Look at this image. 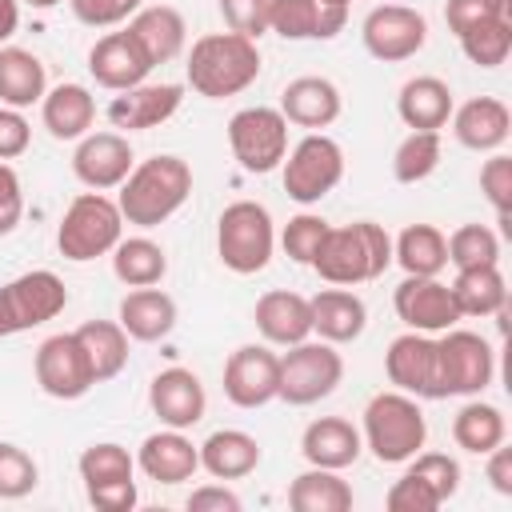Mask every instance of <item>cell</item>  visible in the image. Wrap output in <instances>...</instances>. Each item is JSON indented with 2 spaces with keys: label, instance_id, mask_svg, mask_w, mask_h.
Here are the masks:
<instances>
[{
  "label": "cell",
  "instance_id": "obj_15",
  "mask_svg": "<svg viewBox=\"0 0 512 512\" xmlns=\"http://www.w3.org/2000/svg\"><path fill=\"white\" fill-rule=\"evenodd\" d=\"M384 372L392 388L416 400H440V372H436V336L428 332H400L384 352Z\"/></svg>",
  "mask_w": 512,
  "mask_h": 512
},
{
  "label": "cell",
  "instance_id": "obj_25",
  "mask_svg": "<svg viewBox=\"0 0 512 512\" xmlns=\"http://www.w3.org/2000/svg\"><path fill=\"white\" fill-rule=\"evenodd\" d=\"M340 108H344L340 88L328 76H296L280 92V116L296 128H308V132H320L328 124H336Z\"/></svg>",
  "mask_w": 512,
  "mask_h": 512
},
{
  "label": "cell",
  "instance_id": "obj_16",
  "mask_svg": "<svg viewBox=\"0 0 512 512\" xmlns=\"http://www.w3.org/2000/svg\"><path fill=\"white\" fill-rule=\"evenodd\" d=\"M280 388V356L268 344H240L224 360V396L236 408H264Z\"/></svg>",
  "mask_w": 512,
  "mask_h": 512
},
{
  "label": "cell",
  "instance_id": "obj_8",
  "mask_svg": "<svg viewBox=\"0 0 512 512\" xmlns=\"http://www.w3.org/2000/svg\"><path fill=\"white\" fill-rule=\"evenodd\" d=\"M436 372H440V400L448 396H480L496 376V352L480 332L448 328L436 336Z\"/></svg>",
  "mask_w": 512,
  "mask_h": 512
},
{
  "label": "cell",
  "instance_id": "obj_7",
  "mask_svg": "<svg viewBox=\"0 0 512 512\" xmlns=\"http://www.w3.org/2000/svg\"><path fill=\"white\" fill-rule=\"evenodd\" d=\"M344 380V356L328 340H300L280 356V388L276 400L292 408H308L324 396H332Z\"/></svg>",
  "mask_w": 512,
  "mask_h": 512
},
{
  "label": "cell",
  "instance_id": "obj_33",
  "mask_svg": "<svg viewBox=\"0 0 512 512\" xmlns=\"http://www.w3.org/2000/svg\"><path fill=\"white\" fill-rule=\"evenodd\" d=\"M48 92V72L36 52L0 44V104L4 108H32Z\"/></svg>",
  "mask_w": 512,
  "mask_h": 512
},
{
  "label": "cell",
  "instance_id": "obj_43",
  "mask_svg": "<svg viewBox=\"0 0 512 512\" xmlns=\"http://www.w3.org/2000/svg\"><path fill=\"white\" fill-rule=\"evenodd\" d=\"M448 264L452 268H480L500 264V236L488 224H460L448 236Z\"/></svg>",
  "mask_w": 512,
  "mask_h": 512
},
{
  "label": "cell",
  "instance_id": "obj_19",
  "mask_svg": "<svg viewBox=\"0 0 512 512\" xmlns=\"http://www.w3.org/2000/svg\"><path fill=\"white\" fill-rule=\"evenodd\" d=\"M88 72H92V80H96L100 88H108V92H128V88H136V84L148 80L152 60H148L144 48L136 44V36H132L128 28H120V32H108V36H100V40L92 44V52H88Z\"/></svg>",
  "mask_w": 512,
  "mask_h": 512
},
{
  "label": "cell",
  "instance_id": "obj_44",
  "mask_svg": "<svg viewBox=\"0 0 512 512\" xmlns=\"http://www.w3.org/2000/svg\"><path fill=\"white\" fill-rule=\"evenodd\" d=\"M328 228H332V224H328L324 216H316V212H300V216H292V220L284 224V232H280V248H284V256L296 260V264H308V268H312V260H316V252H320Z\"/></svg>",
  "mask_w": 512,
  "mask_h": 512
},
{
  "label": "cell",
  "instance_id": "obj_54",
  "mask_svg": "<svg viewBox=\"0 0 512 512\" xmlns=\"http://www.w3.org/2000/svg\"><path fill=\"white\" fill-rule=\"evenodd\" d=\"M188 508L192 512H240L244 500L232 488H224V484H204V488H196L188 496Z\"/></svg>",
  "mask_w": 512,
  "mask_h": 512
},
{
  "label": "cell",
  "instance_id": "obj_18",
  "mask_svg": "<svg viewBox=\"0 0 512 512\" xmlns=\"http://www.w3.org/2000/svg\"><path fill=\"white\" fill-rule=\"evenodd\" d=\"M148 404H152V412H156V420H160L164 428L188 432V428H196V424L204 420V412H208V392H204V384H200V376H196L192 368L172 364V368H164V372L152 376V384H148Z\"/></svg>",
  "mask_w": 512,
  "mask_h": 512
},
{
  "label": "cell",
  "instance_id": "obj_48",
  "mask_svg": "<svg viewBox=\"0 0 512 512\" xmlns=\"http://www.w3.org/2000/svg\"><path fill=\"white\" fill-rule=\"evenodd\" d=\"M496 16H512V0H448L444 4V24L452 36H464L468 28Z\"/></svg>",
  "mask_w": 512,
  "mask_h": 512
},
{
  "label": "cell",
  "instance_id": "obj_45",
  "mask_svg": "<svg viewBox=\"0 0 512 512\" xmlns=\"http://www.w3.org/2000/svg\"><path fill=\"white\" fill-rule=\"evenodd\" d=\"M36 484H40L36 460H32L20 444L0 440V500H20V496H28Z\"/></svg>",
  "mask_w": 512,
  "mask_h": 512
},
{
  "label": "cell",
  "instance_id": "obj_26",
  "mask_svg": "<svg viewBox=\"0 0 512 512\" xmlns=\"http://www.w3.org/2000/svg\"><path fill=\"white\" fill-rule=\"evenodd\" d=\"M452 132L472 152H500L512 136V112L500 96H472L452 108Z\"/></svg>",
  "mask_w": 512,
  "mask_h": 512
},
{
  "label": "cell",
  "instance_id": "obj_29",
  "mask_svg": "<svg viewBox=\"0 0 512 512\" xmlns=\"http://www.w3.org/2000/svg\"><path fill=\"white\" fill-rule=\"evenodd\" d=\"M120 328L128 332V340H140V344H152V340H164L172 328H176V300L148 284V288H132L124 300H120V312H116Z\"/></svg>",
  "mask_w": 512,
  "mask_h": 512
},
{
  "label": "cell",
  "instance_id": "obj_42",
  "mask_svg": "<svg viewBox=\"0 0 512 512\" xmlns=\"http://www.w3.org/2000/svg\"><path fill=\"white\" fill-rule=\"evenodd\" d=\"M460 40V52L476 64V68H500L512 52V16H496V20H484L476 28H468Z\"/></svg>",
  "mask_w": 512,
  "mask_h": 512
},
{
  "label": "cell",
  "instance_id": "obj_30",
  "mask_svg": "<svg viewBox=\"0 0 512 512\" xmlns=\"http://www.w3.org/2000/svg\"><path fill=\"white\" fill-rule=\"evenodd\" d=\"M128 32L136 36V44L152 60V68L176 60L184 52V40H188V24H184L180 8H172V4H148V8H140L128 20Z\"/></svg>",
  "mask_w": 512,
  "mask_h": 512
},
{
  "label": "cell",
  "instance_id": "obj_12",
  "mask_svg": "<svg viewBox=\"0 0 512 512\" xmlns=\"http://www.w3.org/2000/svg\"><path fill=\"white\" fill-rule=\"evenodd\" d=\"M32 372H36L40 392L52 396V400H80L96 384L92 364H88V352H84V344H80L76 332H56V336L40 340L36 360H32Z\"/></svg>",
  "mask_w": 512,
  "mask_h": 512
},
{
  "label": "cell",
  "instance_id": "obj_22",
  "mask_svg": "<svg viewBox=\"0 0 512 512\" xmlns=\"http://www.w3.org/2000/svg\"><path fill=\"white\" fill-rule=\"evenodd\" d=\"M252 324H256V332L264 336V344L292 348V344H300V340L312 336V304H308V296H300V292L272 288V292H264V296L256 300Z\"/></svg>",
  "mask_w": 512,
  "mask_h": 512
},
{
  "label": "cell",
  "instance_id": "obj_21",
  "mask_svg": "<svg viewBox=\"0 0 512 512\" xmlns=\"http://www.w3.org/2000/svg\"><path fill=\"white\" fill-rule=\"evenodd\" d=\"M8 292V304H12V316H16V328L28 332V328H40L48 320H56L68 304V288L56 272L48 268H32V272H20L16 280L4 284Z\"/></svg>",
  "mask_w": 512,
  "mask_h": 512
},
{
  "label": "cell",
  "instance_id": "obj_20",
  "mask_svg": "<svg viewBox=\"0 0 512 512\" xmlns=\"http://www.w3.org/2000/svg\"><path fill=\"white\" fill-rule=\"evenodd\" d=\"M184 104V88L180 84H136L120 96H112L108 104V124L116 132H148L160 128L164 120H172Z\"/></svg>",
  "mask_w": 512,
  "mask_h": 512
},
{
  "label": "cell",
  "instance_id": "obj_3",
  "mask_svg": "<svg viewBox=\"0 0 512 512\" xmlns=\"http://www.w3.org/2000/svg\"><path fill=\"white\" fill-rule=\"evenodd\" d=\"M392 264V236L384 232V224L376 220H356L344 228H328L312 268L324 284H368L376 276H384Z\"/></svg>",
  "mask_w": 512,
  "mask_h": 512
},
{
  "label": "cell",
  "instance_id": "obj_13",
  "mask_svg": "<svg viewBox=\"0 0 512 512\" xmlns=\"http://www.w3.org/2000/svg\"><path fill=\"white\" fill-rule=\"evenodd\" d=\"M360 40L380 64H400L428 44V20L408 4H380L364 16Z\"/></svg>",
  "mask_w": 512,
  "mask_h": 512
},
{
  "label": "cell",
  "instance_id": "obj_52",
  "mask_svg": "<svg viewBox=\"0 0 512 512\" xmlns=\"http://www.w3.org/2000/svg\"><path fill=\"white\" fill-rule=\"evenodd\" d=\"M28 144H32V128H28L24 112L0 104V160H16V156H24Z\"/></svg>",
  "mask_w": 512,
  "mask_h": 512
},
{
  "label": "cell",
  "instance_id": "obj_24",
  "mask_svg": "<svg viewBox=\"0 0 512 512\" xmlns=\"http://www.w3.org/2000/svg\"><path fill=\"white\" fill-rule=\"evenodd\" d=\"M348 24V8L324 0H268V32L284 40H332Z\"/></svg>",
  "mask_w": 512,
  "mask_h": 512
},
{
  "label": "cell",
  "instance_id": "obj_32",
  "mask_svg": "<svg viewBox=\"0 0 512 512\" xmlns=\"http://www.w3.org/2000/svg\"><path fill=\"white\" fill-rule=\"evenodd\" d=\"M456 100L452 88L440 76H412L404 80L400 96H396V112L412 132H440L452 116Z\"/></svg>",
  "mask_w": 512,
  "mask_h": 512
},
{
  "label": "cell",
  "instance_id": "obj_53",
  "mask_svg": "<svg viewBox=\"0 0 512 512\" xmlns=\"http://www.w3.org/2000/svg\"><path fill=\"white\" fill-rule=\"evenodd\" d=\"M24 216V192H20V176L8 160H0V236H8Z\"/></svg>",
  "mask_w": 512,
  "mask_h": 512
},
{
  "label": "cell",
  "instance_id": "obj_50",
  "mask_svg": "<svg viewBox=\"0 0 512 512\" xmlns=\"http://www.w3.org/2000/svg\"><path fill=\"white\" fill-rule=\"evenodd\" d=\"M68 8L88 28H116V24L132 20L144 8V0H68Z\"/></svg>",
  "mask_w": 512,
  "mask_h": 512
},
{
  "label": "cell",
  "instance_id": "obj_55",
  "mask_svg": "<svg viewBox=\"0 0 512 512\" xmlns=\"http://www.w3.org/2000/svg\"><path fill=\"white\" fill-rule=\"evenodd\" d=\"M488 484L500 492V496H512V448L496 444L488 452Z\"/></svg>",
  "mask_w": 512,
  "mask_h": 512
},
{
  "label": "cell",
  "instance_id": "obj_6",
  "mask_svg": "<svg viewBox=\"0 0 512 512\" xmlns=\"http://www.w3.org/2000/svg\"><path fill=\"white\" fill-rule=\"evenodd\" d=\"M276 248V228L264 204L256 200H232L216 220V256L228 272L252 276L264 272Z\"/></svg>",
  "mask_w": 512,
  "mask_h": 512
},
{
  "label": "cell",
  "instance_id": "obj_36",
  "mask_svg": "<svg viewBox=\"0 0 512 512\" xmlns=\"http://www.w3.org/2000/svg\"><path fill=\"white\" fill-rule=\"evenodd\" d=\"M392 264H400L404 276H440L448 268V236L436 224H408L392 240Z\"/></svg>",
  "mask_w": 512,
  "mask_h": 512
},
{
  "label": "cell",
  "instance_id": "obj_40",
  "mask_svg": "<svg viewBox=\"0 0 512 512\" xmlns=\"http://www.w3.org/2000/svg\"><path fill=\"white\" fill-rule=\"evenodd\" d=\"M452 440L472 452V456H488L496 444L508 440V420L496 404H484V400H468L456 416H452Z\"/></svg>",
  "mask_w": 512,
  "mask_h": 512
},
{
  "label": "cell",
  "instance_id": "obj_2",
  "mask_svg": "<svg viewBox=\"0 0 512 512\" xmlns=\"http://www.w3.org/2000/svg\"><path fill=\"white\" fill-rule=\"evenodd\" d=\"M188 88L204 100H224L244 92L260 76V48L240 32H208L188 52Z\"/></svg>",
  "mask_w": 512,
  "mask_h": 512
},
{
  "label": "cell",
  "instance_id": "obj_57",
  "mask_svg": "<svg viewBox=\"0 0 512 512\" xmlns=\"http://www.w3.org/2000/svg\"><path fill=\"white\" fill-rule=\"evenodd\" d=\"M20 328H16V316H12V304H8V292H4V284H0V340L4 336H16Z\"/></svg>",
  "mask_w": 512,
  "mask_h": 512
},
{
  "label": "cell",
  "instance_id": "obj_41",
  "mask_svg": "<svg viewBox=\"0 0 512 512\" xmlns=\"http://www.w3.org/2000/svg\"><path fill=\"white\" fill-rule=\"evenodd\" d=\"M440 132H408L392 152L396 184H420L440 168Z\"/></svg>",
  "mask_w": 512,
  "mask_h": 512
},
{
  "label": "cell",
  "instance_id": "obj_31",
  "mask_svg": "<svg viewBox=\"0 0 512 512\" xmlns=\"http://www.w3.org/2000/svg\"><path fill=\"white\" fill-rule=\"evenodd\" d=\"M40 120L56 140H80L96 124V96L84 84H56L40 100Z\"/></svg>",
  "mask_w": 512,
  "mask_h": 512
},
{
  "label": "cell",
  "instance_id": "obj_58",
  "mask_svg": "<svg viewBox=\"0 0 512 512\" xmlns=\"http://www.w3.org/2000/svg\"><path fill=\"white\" fill-rule=\"evenodd\" d=\"M24 4H32V8L44 12V8H56V4H64V0H24Z\"/></svg>",
  "mask_w": 512,
  "mask_h": 512
},
{
  "label": "cell",
  "instance_id": "obj_46",
  "mask_svg": "<svg viewBox=\"0 0 512 512\" xmlns=\"http://www.w3.org/2000/svg\"><path fill=\"white\" fill-rule=\"evenodd\" d=\"M480 192H484V200L496 208L500 224L508 228V212H512V156L492 152V156L480 164Z\"/></svg>",
  "mask_w": 512,
  "mask_h": 512
},
{
  "label": "cell",
  "instance_id": "obj_39",
  "mask_svg": "<svg viewBox=\"0 0 512 512\" xmlns=\"http://www.w3.org/2000/svg\"><path fill=\"white\" fill-rule=\"evenodd\" d=\"M76 336H80V344L88 352L96 384H104V380L124 372V364H128V332L120 328V320H84L76 328Z\"/></svg>",
  "mask_w": 512,
  "mask_h": 512
},
{
  "label": "cell",
  "instance_id": "obj_1",
  "mask_svg": "<svg viewBox=\"0 0 512 512\" xmlns=\"http://www.w3.org/2000/svg\"><path fill=\"white\" fill-rule=\"evenodd\" d=\"M188 196H192V168H188V160H180L172 152H160V156H148V160L132 164V172L120 184L116 204H120L124 224L156 228L168 216H176Z\"/></svg>",
  "mask_w": 512,
  "mask_h": 512
},
{
  "label": "cell",
  "instance_id": "obj_51",
  "mask_svg": "<svg viewBox=\"0 0 512 512\" xmlns=\"http://www.w3.org/2000/svg\"><path fill=\"white\" fill-rule=\"evenodd\" d=\"M216 4L228 32H240L248 40H260L268 32V0H216Z\"/></svg>",
  "mask_w": 512,
  "mask_h": 512
},
{
  "label": "cell",
  "instance_id": "obj_9",
  "mask_svg": "<svg viewBox=\"0 0 512 512\" xmlns=\"http://www.w3.org/2000/svg\"><path fill=\"white\" fill-rule=\"evenodd\" d=\"M228 148L244 172L264 176L280 168L288 156V120L280 116V108H268V104L240 108L228 120Z\"/></svg>",
  "mask_w": 512,
  "mask_h": 512
},
{
  "label": "cell",
  "instance_id": "obj_34",
  "mask_svg": "<svg viewBox=\"0 0 512 512\" xmlns=\"http://www.w3.org/2000/svg\"><path fill=\"white\" fill-rule=\"evenodd\" d=\"M260 464V440L240 428H216L200 444V468L216 480H244Z\"/></svg>",
  "mask_w": 512,
  "mask_h": 512
},
{
  "label": "cell",
  "instance_id": "obj_23",
  "mask_svg": "<svg viewBox=\"0 0 512 512\" xmlns=\"http://www.w3.org/2000/svg\"><path fill=\"white\" fill-rule=\"evenodd\" d=\"M136 468L156 484H184L200 472V444H192L180 428H160L144 436L136 452Z\"/></svg>",
  "mask_w": 512,
  "mask_h": 512
},
{
  "label": "cell",
  "instance_id": "obj_17",
  "mask_svg": "<svg viewBox=\"0 0 512 512\" xmlns=\"http://www.w3.org/2000/svg\"><path fill=\"white\" fill-rule=\"evenodd\" d=\"M132 164H136V156H132V144L124 132H88L76 140V152H72V172L92 192L120 188L124 176L132 172Z\"/></svg>",
  "mask_w": 512,
  "mask_h": 512
},
{
  "label": "cell",
  "instance_id": "obj_28",
  "mask_svg": "<svg viewBox=\"0 0 512 512\" xmlns=\"http://www.w3.org/2000/svg\"><path fill=\"white\" fill-rule=\"evenodd\" d=\"M308 304H312V336L328 344H352L368 328V308L352 288H340V284L320 288Z\"/></svg>",
  "mask_w": 512,
  "mask_h": 512
},
{
  "label": "cell",
  "instance_id": "obj_11",
  "mask_svg": "<svg viewBox=\"0 0 512 512\" xmlns=\"http://www.w3.org/2000/svg\"><path fill=\"white\" fill-rule=\"evenodd\" d=\"M80 468V480H84V492H88V504L100 508V512H132L140 492H136V460L124 444H112V440H100V444H88L76 460Z\"/></svg>",
  "mask_w": 512,
  "mask_h": 512
},
{
  "label": "cell",
  "instance_id": "obj_49",
  "mask_svg": "<svg viewBox=\"0 0 512 512\" xmlns=\"http://www.w3.org/2000/svg\"><path fill=\"white\" fill-rule=\"evenodd\" d=\"M408 468L420 472V476L436 488V496H440L444 504L460 492V464H456L448 452H416V456L408 460Z\"/></svg>",
  "mask_w": 512,
  "mask_h": 512
},
{
  "label": "cell",
  "instance_id": "obj_14",
  "mask_svg": "<svg viewBox=\"0 0 512 512\" xmlns=\"http://www.w3.org/2000/svg\"><path fill=\"white\" fill-rule=\"evenodd\" d=\"M392 308H396L404 328L428 332V336H440V332H448L452 324L464 320L456 312L452 288L440 276H404L392 292Z\"/></svg>",
  "mask_w": 512,
  "mask_h": 512
},
{
  "label": "cell",
  "instance_id": "obj_56",
  "mask_svg": "<svg viewBox=\"0 0 512 512\" xmlns=\"http://www.w3.org/2000/svg\"><path fill=\"white\" fill-rule=\"evenodd\" d=\"M20 28V0H0V44H8Z\"/></svg>",
  "mask_w": 512,
  "mask_h": 512
},
{
  "label": "cell",
  "instance_id": "obj_5",
  "mask_svg": "<svg viewBox=\"0 0 512 512\" xmlns=\"http://www.w3.org/2000/svg\"><path fill=\"white\" fill-rule=\"evenodd\" d=\"M124 236V216L120 204L108 200L104 192H80L56 228V248L72 264H88L96 256H108Z\"/></svg>",
  "mask_w": 512,
  "mask_h": 512
},
{
  "label": "cell",
  "instance_id": "obj_10",
  "mask_svg": "<svg viewBox=\"0 0 512 512\" xmlns=\"http://www.w3.org/2000/svg\"><path fill=\"white\" fill-rule=\"evenodd\" d=\"M280 168H284V192L296 204H320L344 180V148L324 132H308L288 148Z\"/></svg>",
  "mask_w": 512,
  "mask_h": 512
},
{
  "label": "cell",
  "instance_id": "obj_35",
  "mask_svg": "<svg viewBox=\"0 0 512 512\" xmlns=\"http://www.w3.org/2000/svg\"><path fill=\"white\" fill-rule=\"evenodd\" d=\"M456 312L460 316H500L508 308V284L500 264H480V268H456V280L448 284Z\"/></svg>",
  "mask_w": 512,
  "mask_h": 512
},
{
  "label": "cell",
  "instance_id": "obj_38",
  "mask_svg": "<svg viewBox=\"0 0 512 512\" xmlns=\"http://www.w3.org/2000/svg\"><path fill=\"white\" fill-rule=\"evenodd\" d=\"M112 256V272L120 284L128 288H148L160 284L168 272V256L152 236H120V244L108 252Z\"/></svg>",
  "mask_w": 512,
  "mask_h": 512
},
{
  "label": "cell",
  "instance_id": "obj_47",
  "mask_svg": "<svg viewBox=\"0 0 512 512\" xmlns=\"http://www.w3.org/2000/svg\"><path fill=\"white\" fill-rule=\"evenodd\" d=\"M384 504L392 512H436V508H444V500L436 496V488L420 472H412V468L384 492Z\"/></svg>",
  "mask_w": 512,
  "mask_h": 512
},
{
  "label": "cell",
  "instance_id": "obj_37",
  "mask_svg": "<svg viewBox=\"0 0 512 512\" xmlns=\"http://www.w3.org/2000/svg\"><path fill=\"white\" fill-rule=\"evenodd\" d=\"M288 508L292 512H348L352 508V488L336 468H312L300 472L288 484Z\"/></svg>",
  "mask_w": 512,
  "mask_h": 512
},
{
  "label": "cell",
  "instance_id": "obj_4",
  "mask_svg": "<svg viewBox=\"0 0 512 512\" xmlns=\"http://www.w3.org/2000/svg\"><path fill=\"white\" fill-rule=\"evenodd\" d=\"M360 440L380 464H408L428 440V420L420 412V400L400 388L376 392L364 404Z\"/></svg>",
  "mask_w": 512,
  "mask_h": 512
},
{
  "label": "cell",
  "instance_id": "obj_27",
  "mask_svg": "<svg viewBox=\"0 0 512 512\" xmlns=\"http://www.w3.org/2000/svg\"><path fill=\"white\" fill-rule=\"evenodd\" d=\"M364 452V440H360V428L344 416H320L304 428L300 436V456L312 464V468H352Z\"/></svg>",
  "mask_w": 512,
  "mask_h": 512
}]
</instances>
